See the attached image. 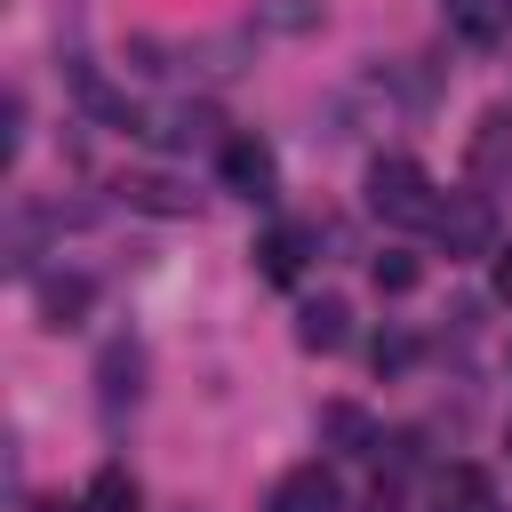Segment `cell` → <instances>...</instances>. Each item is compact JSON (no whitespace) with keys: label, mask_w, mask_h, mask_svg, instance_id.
<instances>
[{"label":"cell","mask_w":512,"mask_h":512,"mask_svg":"<svg viewBox=\"0 0 512 512\" xmlns=\"http://www.w3.org/2000/svg\"><path fill=\"white\" fill-rule=\"evenodd\" d=\"M432 232H440V248H448V256H496V248H488V240H496L488 192H464V200L448 192V208H440V224H432Z\"/></svg>","instance_id":"4"},{"label":"cell","mask_w":512,"mask_h":512,"mask_svg":"<svg viewBox=\"0 0 512 512\" xmlns=\"http://www.w3.org/2000/svg\"><path fill=\"white\" fill-rule=\"evenodd\" d=\"M344 336H352L344 296H312V304L296 312V344H304V352H344Z\"/></svg>","instance_id":"12"},{"label":"cell","mask_w":512,"mask_h":512,"mask_svg":"<svg viewBox=\"0 0 512 512\" xmlns=\"http://www.w3.org/2000/svg\"><path fill=\"white\" fill-rule=\"evenodd\" d=\"M304 248H312V232H304V224H272V232L256 240V272H264L272 288H296V272H304Z\"/></svg>","instance_id":"10"},{"label":"cell","mask_w":512,"mask_h":512,"mask_svg":"<svg viewBox=\"0 0 512 512\" xmlns=\"http://www.w3.org/2000/svg\"><path fill=\"white\" fill-rule=\"evenodd\" d=\"M136 376H144V352H136L128 336H112L104 360H96V400H104V416H120V408L136 400Z\"/></svg>","instance_id":"9"},{"label":"cell","mask_w":512,"mask_h":512,"mask_svg":"<svg viewBox=\"0 0 512 512\" xmlns=\"http://www.w3.org/2000/svg\"><path fill=\"white\" fill-rule=\"evenodd\" d=\"M72 88H80V104H88L96 120H112V128H128V136H144V112H152V104L120 96V88H112V80H104L96 64H72Z\"/></svg>","instance_id":"8"},{"label":"cell","mask_w":512,"mask_h":512,"mask_svg":"<svg viewBox=\"0 0 512 512\" xmlns=\"http://www.w3.org/2000/svg\"><path fill=\"white\" fill-rule=\"evenodd\" d=\"M464 168H472V184H504L512 176V104H488L480 112V128L464 144Z\"/></svg>","instance_id":"5"},{"label":"cell","mask_w":512,"mask_h":512,"mask_svg":"<svg viewBox=\"0 0 512 512\" xmlns=\"http://www.w3.org/2000/svg\"><path fill=\"white\" fill-rule=\"evenodd\" d=\"M264 512H344V488H336V472L312 456V464H296V472L272 480V504H264Z\"/></svg>","instance_id":"6"},{"label":"cell","mask_w":512,"mask_h":512,"mask_svg":"<svg viewBox=\"0 0 512 512\" xmlns=\"http://www.w3.org/2000/svg\"><path fill=\"white\" fill-rule=\"evenodd\" d=\"M376 368H408V336H376Z\"/></svg>","instance_id":"19"},{"label":"cell","mask_w":512,"mask_h":512,"mask_svg":"<svg viewBox=\"0 0 512 512\" xmlns=\"http://www.w3.org/2000/svg\"><path fill=\"white\" fill-rule=\"evenodd\" d=\"M216 128H224V120H216L208 104H152V112H144V136H152V144H168V152H192V144H224Z\"/></svg>","instance_id":"7"},{"label":"cell","mask_w":512,"mask_h":512,"mask_svg":"<svg viewBox=\"0 0 512 512\" xmlns=\"http://www.w3.org/2000/svg\"><path fill=\"white\" fill-rule=\"evenodd\" d=\"M112 192H120L128 208H144V216H192V208H200V192H192L184 176H168V168H120Z\"/></svg>","instance_id":"3"},{"label":"cell","mask_w":512,"mask_h":512,"mask_svg":"<svg viewBox=\"0 0 512 512\" xmlns=\"http://www.w3.org/2000/svg\"><path fill=\"white\" fill-rule=\"evenodd\" d=\"M440 208H448V200H440V184H432L416 160L392 152V160L368 168V216H384V224H400V232H432Z\"/></svg>","instance_id":"1"},{"label":"cell","mask_w":512,"mask_h":512,"mask_svg":"<svg viewBox=\"0 0 512 512\" xmlns=\"http://www.w3.org/2000/svg\"><path fill=\"white\" fill-rule=\"evenodd\" d=\"M440 8H448V32L472 48H496L512 32V0H440Z\"/></svg>","instance_id":"11"},{"label":"cell","mask_w":512,"mask_h":512,"mask_svg":"<svg viewBox=\"0 0 512 512\" xmlns=\"http://www.w3.org/2000/svg\"><path fill=\"white\" fill-rule=\"evenodd\" d=\"M88 296H96V288H88L80 272H64V280H40V312H48V328H72V320L88 312Z\"/></svg>","instance_id":"14"},{"label":"cell","mask_w":512,"mask_h":512,"mask_svg":"<svg viewBox=\"0 0 512 512\" xmlns=\"http://www.w3.org/2000/svg\"><path fill=\"white\" fill-rule=\"evenodd\" d=\"M488 288H496V296H504V304H512V240H504V248H496V256H488Z\"/></svg>","instance_id":"18"},{"label":"cell","mask_w":512,"mask_h":512,"mask_svg":"<svg viewBox=\"0 0 512 512\" xmlns=\"http://www.w3.org/2000/svg\"><path fill=\"white\" fill-rule=\"evenodd\" d=\"M256 24L264 32H312L320 24V0H256Z\"/></svg>","instance_id":"16"},{"label":"cell","mask_w":512,"mask_h":512,"mask_svg":"<svg viewBox=\"0 0 512 512\" xmlns=\"http://www.w3.org/2000/svg\"><path fill=\"white\" fill-rule=\"evenodd\" d=\"M424 512H488V472H480V464H448V472H432Z\"/></svg>","instance_id":"13"},{"label":"cell","mask_w":512,"mask_h":512,"mask_svg":"<svg viewBox=\"0 0 512 512\" xmlns=\"http://www.w3.org/2000/svg\"><path fill=\"white\" fill-rule=\"evenodd\" d=\"M32 512H64V504H48V496H40V504H32Z\"/></svg>","instance_id":"20"},{"label":"cell","mask_w":512,"mask_h":512,"mask_svg":"<svg viewBox=\"0 0 512 512\" xmlns=\"http://www.w3.org/2000/svg\"><path fill=\"white\" fill-rule=\"evenodd\" d=\"M216 176H224V192H240V200H272L280 192V160H272V144L256 136V128H232L224 144H216Z\"/></svg>","instance_id":"2"},{"label":"cell","mask_w":512,"mask_h":512,"mask_svg":"<svg viewBox=\"0 0 512 512\" xmlns=\"http://www.w3.org/2000/svg\"><path fill=\"white\" fill-rule=\"evenodd\" d=\"M88 512H136V480H128L120 464H104V472L88 480Z\"/></svg>","instance_id":"17"},{"label":"cell","mask_w":512,"mask_h":512,"mask_svg":"<svg viewBox=\"0 0 512 512\" xmlns=\"http://www.w3.org/2000/svg\"><path fill=\"white\" fill-rule=\"evenodd\" d=\"M368 280H376V296H408V288L424 280V264H416L408 248H384V256L368 264Z\"/></svg>","instance_id":"15"}]
</instances>
